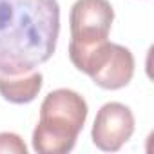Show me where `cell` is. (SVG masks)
Wrapping results in <instances>:
<instances>
[{"instance_id": "6da1fadb", "label": "cell", "mask_w": 154, "mask_h": 154, "mask_svg": "<svg viewBox=\"0 0 154 154\" xmlns=\"http://www.w3.org/2000/svg\"><path fill=\"white\" fill-rule=\"evenodd\" d=\"M58 35V0H0V72L18 74L45 63Z\"/></svg>"}, {"instance_id": "7a4b0ae2", "label": "cell", "mask_w": 154, "mask_h": 154, "mask_svg": "<svg viewBox=\"0 0 154 154\" xmlns=\"http://www.w3.org/2000/svg\"><path fill=\"white\" fill-rule=\"evenodd\" d=\"M89 114L87 102L72 89L51 91L40 105V120L33 131L38 154H67L74 149Z\"/></svg>"}, {"instance_id": "3957f363", "label": "cell", "mask_w": 154, "mask_h": 154, "mask_svg": "<svg viewBox=\"0 0 154 154\" xmlns=\"http://www.w3.org/2000/svg\"><path fill=\"white\" fill-rule=\"evenodd\" d=\"M69 58L72 65L85 72L102 89L118 91L129 85L134 76V56L120 44L107 40L69 42Z\"/></svg>"}, {"instance_id": "277c9868", "label": "cell", "mask_w": 154, "mask_h": 154, "mask_svg": "<svg viewBox=\"0 0 154 154\" xmlns=\"http://www.w3.org/2000/svg\"><path fill=\"white\" fill-rule=\"evenodd\" d=\"M134 132V114L132 111L120 103L109 102L96 112L91 138L93 143L103 152L120 150Z\"/></svg>"}, {"instance_id": "5b68a950", "label": "cell", "mask_w": 154, "mask_h": 154, "mask_svg": "<svg viewBox=\"0 0 154 154\" xmlns=\"http://www.w3.org/2000/svg\"><path fill=\"white\" fill-rule=\"evenodd\" d=\"M114 22V9L109 0H76L71 8V40H107Z\"/></svg>"}, {"instance_id": "8992f818", "label": "cell", "mask_w": 154, "mask_h": 154, "mask_svg": "<svg viewBox=\"0 0 154 154\" xmlns=\"http://www.w3.org/2000/svg\"><path fill=\"white\" fill-rule=\"evenodd\" d=\"M44 84V76L38 71H27L18 74H2L0 72V96L15 105L31 103Z\"/></svg>"}, {"instance_id": "52a82bcc", "label": "cell", "mask_w": 154, "mask_h": 154, "mask_svg": "<svg viewBox=\"0 0 154 154\" xmlns=\"http://www.w3.org/2000/svg\"><path fill=\"white\" fill-rule=\"evenodd\" d=\"M0 152L11 154H27L24 140L15 132H0Z\"/></svg>"}]
</instances>
